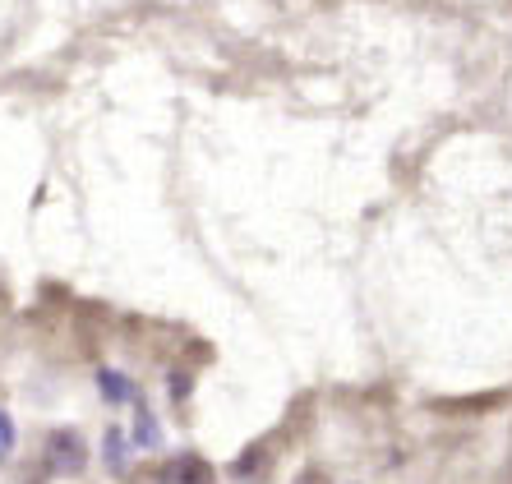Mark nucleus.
<instances>
[{"mask_svg":"<svg viewBox=\"0 0 512 484\" xmlns=\"http://www.w3.org/2000/svg\"><path fill=\"white\" fill-rule=\"evenodd\" d=\"M47 461H51V471H60V475H79L88 461L84 438L74 434V429H56L47 438Z\"/></svg>","mask_w":512,"mask_h":484,"instance_id":"1","label":"nucleus"},{"mask_svg":"<svg viewBox=\"0 0 512 484\" xmlns=\"http://www.w3.org/2000/svg\"><path fill=\"white\" fill-rule=\"evenodd\" d=\"M167 480L171 484H213V466L203 457H176L167 466Z\"/></svg>","mask_w":512,"mask_h":484,"instance_id":"2","label":"nucleus"},{"mask_svg":"<svg viewBox=\"0 0 512 484\" xmlns=\"http://www.w3.org/2000/svg\"><path fill=\"white\" fill-rule=\"evenodd\" d=\"M10 443H14V434H10V420L0 415V452H10Z\"/></svg>","mask_w":512,"mask_h":484,"instance_id":"3","label":"nucleus"}]
</instances>
